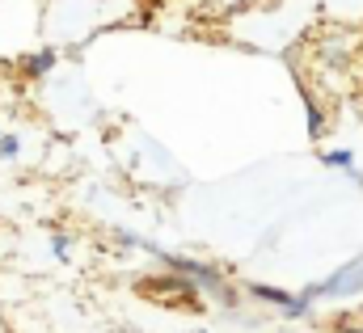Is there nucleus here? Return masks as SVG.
<instances>
[{"mask_svg": "<svg viewBox=\"0 0 363 333\" xmlns=\"http://www.w3.org/2000/svg\"><path fill=\"white\" fill-rule=\"evenodd\" d=\"M68 249H72V245H68V237H60V232H55V237H51V253H55V257H68Z\"/></svg>", "mask_w": 363, "mask_h": 333, "instance_id": "4", "label": "nucleus"}, {"mask_svg": "<svg viewBox=\"0 0 363 333\" xmlns=\"http://www.w3.org/2000/svg\"><path fill=\"white\" fill-rule=\"evenodd\" d=\"M21 68H26V77H43V72L55 68V51H38V55H30Z\"/></svg>", "mask_w": 363, "mask_h": 333, "instance_id": "1", "label": "nucleus"}, {"mask_svg": "<svg viewBox=\"0 0 363 333\" xmlns=\"http://www.w3.org/2000/svg\"><path fill=\"white\" fill-rule=\"evenodd\" d=\"M258 295L271 300V304H279L283 312H300V308H304V300H291V295H283V291H274V287H258Z\"/></svg>", "mask_w": 363, "mask_h": 333, "instance_id": "2", "label": "nucleus"}, {"mask_svg": "<svg viewBox=\"0 0 363 333\" xmlns=\"http://www.w3.org/2000/svg\"><path fill=\"white\" fill-rule=\"evenodd\" d=\"M325 161H330V165H338V169H351V152H342V148H338V152H330Z\"/></svg>", "mask_w": 363, "mask_h": 333, "instance_id": "5", "label": "nucleus"}, {"mask_svg": "<svg viewBox=\"0 0 363 333\" xmlns=\"http://www.w3.org/2000/svg\"><path fill=\"white\" fill-rule=\"evenodd\" d=\"M17 152H21L17 135H0V157H17Z\"/></svg>", "mask_w": 363, "mask_h": 333, "instance_id": "3", "label": "nucleus"}]
</instances>
